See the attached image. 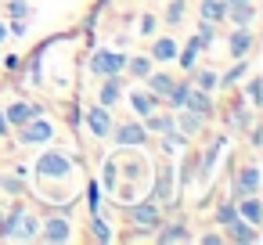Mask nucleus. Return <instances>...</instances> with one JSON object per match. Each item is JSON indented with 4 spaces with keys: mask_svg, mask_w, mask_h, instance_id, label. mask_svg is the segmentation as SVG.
I'll return each mask as SVG.
<instances>
[{
    "mask_svg": "<svg viewBox=\"0 0 263 245\" xmlns=\"http://www.w3.org/2000/svg\"><path fill=\"white\" fill-rule=\"evenodd\" d=\"M245 72H249V62H245V58H238V65H234L231 72H223V76L216 80V87H223V90H231V87H234V83H238V80H241Z\"/></svg>",
    "mask_w": 263,
    "mask_h": 245,
    "instance_id": "nucleus-25",
    "label": "nucleus"
},
{
    "mask_svg": "<svg viewBox=\"0 0 263 245\" xmlns=\"http://www.w3.org/2000/svg\"><path fill=\"white\" fill-rule=\"evenodd\" d=\"M90 231H94L98 241H112V231H108V223H105L98 213H90Z\"/></svg>",
    "mask_w": 263,
    "mask_h": 245,
    "instance_id": "nucleus-29",
    "label": "nucleus"
},
{
    "mask_svg": "<svg viewBox=\"0 0 263 245\" xmlns=\"http://www.w3.org/2000/svg\"><path fill=\"white\" fill-rule=\"evenodd\" d=\"M223 227H227V234H223L227 241H238V245H256V241H259V227H252V223L241 220L238 213H234Z\"/></svg>",
    "mask_w": 263,
    "mask_h": 245,
    "instance_id": "nucleus-5",
    "label": "nucleus"
},
{
    "mask_svg": "<svg viewBox=\"0 0 263 245\" xmlns=\"http://www.w3.org/2000/svg\"><path fill=\"white\" fill-rule=\"evenodd\" d=\"M202 51H205V44H202L198 36H191V40H187V47H184V51H177L180 69H187V72H191V69L198 65V54H202Z\"/></svg>",
    "mask_w": 263,
    "mask_h": 245,
    "instance_id": "nucleus-18",
    "label": "nucleus"
},
{
    "mask_svg": "<svg viewBox=\"0 0 263 245\" xmlns=\"http://www.w3.org/2000/svg\"><path fill=\"white\" fill-rule=\"evenodd\" d=\"M4 187H8V191H22V184H18L15 177H4Z\"/></svg>",
    "mask_w": 263,
    "mask_h": 245,
    "instance_id": "nucleus-39",
    "label": "nucleus"
},
{
    "mask_svg": "<svg viewBox=\"0 0 263 245\" xmlns=\"http://www.w3.org/2000/svg\"><path fill=\"white\" fill-rule=\"evenodd\" d=\"M40 241H51V245H58V241H69L72 238V223L65 220V216H51L47 223H40V234H36Z\"/></svg>",
    "mask_w": 263,
    "mask_h": 245,
    "instance_id": "nucleus-9",
    "label": "nucleus"
},
{
    "mask_svg": "<svg viewBox=\"0 0 263 245\" xmlns=\"http://www.w3.org/2000/svg\"><path fill=\"white\" fill-rule=\"evenodd\" d=\"M259 83H263L259 76H249V80H245V94H249V105H252V108L259 105Z\"/></svg>",
    "mask_w": 263,
    "mask_h": 245,
    "instance_id": "nucleus-30",
    "label": "nucleus"
},
{
    "mask_svg": "<svg viewBox=\"0 0 263 245\" xmlns=\"http://www.w3.org/2000/svg\"><path fill=\"white\" fill-rule=\"evenodd\" d=\"M26 29H29V22H26V18H15L8 33H11V36H26Z\"/></svg>",
    "mask_w": 263,
    "mask_h": 245,
    "instance_id": "nucleus-36",
    "label": "nucleus"
},
{
    "mask_svg": "<svg viewBox=\"0 0 263 245\" xmlns=\"http://www.w3.org/2000/svg\"><path fill=\"white\" fill-rule=\"evenodd\" d=\"M220 241H227V238H223V234H216V231L202 234V245H220Z\"/></svg>",
    "mask_w": 263,
    "mask_h": 245,
    "instance_id": "nucleus-38",
    "label": "nucleus"
},
{
    "mask_svg": "<svg viewBox=\"0 0 263 245\" xmlns=\"http://www.w3.org/2000/svg\"><path fill=\"white\" fill-rule=\"evenodd\" d=\"M126 213H130V223L141 227V231H155V227L162 223V213H159L155 198H148V202H141V205H130Z\"/></svg>",
    "mask_w": 263,
    "mask_h": 245,
    "instance_id": "nucleus-3",
    "label": "nucleus"
},
{
    "mask_svg": "<svg viewBox=\"0 0 263 245\" xmlns=\"http://www.w3.org/2000/svg\"><path fill=\"white\" fill-rule=\"evenodd\" d=\"M105 187H108V191L116 187V166H112V162L105 166Z\"/></svg>",
    "mask_w": 263,
    "mask_h": 245,
    "instance_id": "nucleus-37",
    "label": "nucleus"
},
{
    "mask_svg": "<svg viewBox=\"0 0 263 245\" xmlns=\"http://www.w3.org/2000/svg\"><path fill=\"white\" fill-rule=\"evenodd\" d=\"M184 108H187V112H195V116H202V119H213V112H216V105H213V94H209V90H198L195 83H191V90H187V101H184Z\"/></svg>",
    "mask_w": 263,
    "mask_h": 245,
    "instance_id": "nucleus-10",
    "label": "nucleus"
},
{
    "mask_svg": "<svg viewBox=\"0 0 263 245\" xmlns=\"http://www.w3.org/2000/svg\"><path fill=\"white\" fill-rule=\"evenodd\" d=\"M87 209H90V213L101 209V195H98V184H94V180L87 184Z\"/></svg>",
    "mask_w": 263,
    "mask_h": 245,
    "instance_id": "nucleus-34",
    "label": "nucleus"
},
{
    "mask_svg": "<svg viewBox=\"0 0 263 245\" xmlns=\"http://www.w3.org/2000/svg\"><path fill=\"white\" fill-rule=\"evenodd\" d=\"M83 123H87V130H90L94 137H108V134H112V108H105V105L98 101V105L87 108Z\"/></svg>",
    "mask_w": 263,
    "mask_h": 245,
    "instance_id": "nucleus-6",
    "label": "nucleus"
},
{
    "mask_svg": "<svg viewBox=\"0 0 263 245\" xmlns=\"http://www.w3.org/2000/svg\"><path fill=\"white\" fill-rule=\"evenodd\" d=\"M155 26H159V18H155V15H144V18H141V36H152Z\"/></svg>",
    "mask_w": 263,
    "mask_h": 245,
    "instance_id": "nucleus-35",
    "label": "nucleus"
},
{
    "mask_svg": "<svg viewBox=\"0 0 263 245\" xmlns=\"http://www.w3.org/2000/svg\"><path fill=\"white\" fill-rule=\"evenodd\" d=\"M166 191H170V169L162 166V169H159V187L152 191V198H166Z\"/></svg>",
    "mask_w": 263,
    "mask_h": 245,
    "instance_id": "nucleus-33",
    "label": "nucleus"
},
{
    "mask_svg": "<svg viewBox=\"0 0 263 245\" xmlns=\"http://www.w3.org/2000/svg\"><path fill=\"white\" fill-rule=\"evenodd\" d=\"M144 130H148V134H166V130H173V112H162V116L148 112V116H144Z\"/></svg>",
    "mask_w": 263,
    "mask_h": 245,
    "instance_id": "nucleus-21",
    "label": "nucleus"
},
{
    "mask_svg": "<svg viewBox=\"0 0 263 245\" xmlns=\"http://www.w3.org/2000/svg\"><path fill=\"white\" fill-rule=\"evenodd\" d=\"M234 213H238V209H234V198H227V202H220V209H216V223L223 227V223H227V220H231Z\"/></svg>",
    "mask_w": 263,
    "mask_h": 245,
    "instance_id": "nucleus-32",
    "label": "nucleus"
},
{
    "mask_svg": "<svg viewBox=\"0 0 263 245\" xmlns=\"http://www.w3.org/2000/svg\"><path fill=\"white\" fill-rule=\"evenodd\" d=\"M8 36H11V33H8V26H4V22H0V40H8Z\"/></svg>",
    "mask_w": 263,
    "mask_h": 245,
    "instance_id": "nucleus-42",
    "label": "nucleus"
},
{
    "mask_svg": "<svg viewBox=\"0 0 263 245\" xmlns=\"http://www.w3.org/2000/svg\"><path fill=\"white\" fill-rule=\"evenodd\" d=\"M252 18H256V4H231V8H223V22H231V26H252Z\"/></svg>",
    "mask_w": 263,
    "mask_h": 245,
    "instance_id": "nucleus-15",
    "label": "nucleus"
},
{
    "mask_svg": "<svg viewBox=\"0 0 263 245\" xmlns=\"http://www.w3.org/2000/svg\"><path fill=\"white\" fill-rule=\"evenodd\" d=\"M152 65H155V62H152L148 54H126V69H123V72H130L134 80H144V76L152 72Z\"/></svg>",
    "mask_w": 263,
    "mask_h": 245,
    "instance_id": "nucleus-20",
    "label": "nucleus"
},
{
    "mask_svg": "<svg viewBox=\"0 0 263 245\" xmlns=\"http://www.w3.org/2000/svg\"><path fill=\"white\" fill-rule=\"evenodd\" d=\"M184 11H187V4H184V0H170V4H166V26H180Z\"/></svg>",
    "mask_w": 263,
    "mask_h": 245,
    "instance_id": "nucleus-28",
    "label": "nucleus"
},
{
    "mask_svg": "<svg viewBox=\"0 0 263 245\" xmlns=\"http://www.w3.org/2000/svg\"><path fill=\"white\" fill-rule=\"evenodd\" d=\"M191 72H195V76H191V83H195L198 90H209V94H213V90H220V87H216V80H220V76H216L213 69H198V65H195Z\"/></svg>",
    "mask_w": 263,
    "mask_h": 245,
    "instance_id": "nucleus-23",
    "label": "nucleus"
},
{
    "mask_svg": "<svg viewBox=\"0 0 263 245\" xmlns=\"http://www.w3.org/2000/svg\"><path fill=\"white\" fill-rule=\"evenodd\" d=\"M231 4H252V0H223V8H231Z\"/></svg>",
    "mask_w": 263,
    "mask_h": 245,
    "instance_id": "nucleus-41",
    "label": "nucleus"
},
{
    "mask_svg": "<svg viewBox=\"0 0 263 245\" xmlns=\"http://www.w3.org/2000/svg\"><path fill=\"white\" fill-rule=\"evenodd\" d=\"M198 15H202V22L220 26V22H223V0H202V4H198Z\"/></svg>",
    "mask_w": 263,
    "mask_h": 245,
    "instance_id": "nucleus-22",
    "label": "nucleus"
},
{
    "mask_svg": "<svg viewBox=\"0 0 263 245\" xmlns=\"http://www.w3.org/2000/svg\"><path fill=\"white\" fill-rule=\"evenodd\" d=\"M33 116H44V108H40V105H29V101H11L8 112H4V119H8L11 126H22V123H29Z\"/></svg>",
    "mask_w": 263,
    "mask_h": 245,
    "instance_id": "nucleus-13",
    "label": "nucleus"
},
{
    "mask_svg": "<svg viewBox=\"0 0 263 245\" xmlns=\"http://www.w3.org/2000/svg\"><path fill=\"white\" fill-rule=\"evenodd\" d=\"M159 101H162V98H155L152 90H130V105H134V112H137L141 119H144L148 112H155Z\"/></svg>",
    "mask_w": 263,
    "mask_h": 245,
    "instance_id": "nucleus-17",
    "label": "nucleus"
},
{
    "mask_svg": "<svg viewBox=\"0 0 263 245\" xmlns=\"http://www.w3.org/2000/svg\"><path fill=\"white\" fill-rule=\"evenodd\" d=\"M112 134H116V141L126 144V148H137V144L148 141V130H144L141 123H119V126H112Z\"/></svg>",
    "mask_w": 263,
    "mask_h": 245,
    "instance_id": "nucleus-12",
    "label": "nucleus"
},
{
    "mask_svg": "<svg viewBox=\"0 0 263 245\" xmlns=\"http://www.w3.org/2000/svg\"><path fill=\"white\" fill-rule=\"evenodd\" d=\"M148 58H152V62H173V58H177V40H173V36H159V40L148 47Z\"/></svg>",
    "mask_w": 263,
    "mask_h": 245,
    "instance_id": "nucleus-16",
    "label": "nucleus"
},
{
    "mask_svg": "<svg viewBox=\"0 0 263 245\" xmlns=\"http://www.w3.org/2000/svg\"><path fill=\"white\" fill-rule=\"evenodd\" d=\"M144 83H148V90H152L155 98H166V94L173 90V83H177V80H173L170 72H148V76H144Z\"/></svg>",
    "mask_w": 263,
    "mask_h": 245,
    "instance_id": "nucleus-19",
    "label": "nucleus"
},
{
    "mask_svg": "<svg viewBox=\"0 0 263 245\" xmlns=\"http://www.w3.org/2000/svg\"><path fill=\"white\" fill-rule=\"evenodd\" d=\"M187 90H191V80H177V83H173V90L166 94V101L173 105V112H177V108H184V101H187Z\"/></svg>",
    "mask_w": 263,
    "mask_h": 245,
    "instance_id": "nucleus-26",
    "label": "nucleus"
},
{
    "mask_svg": "<svg viewBox=\"0 0 263 245\" xmlns=\"http://www.w3.org/2000/svg\"><path fill=\"white\" fill-rule=\"evenodd\" d=\"M105 83L98 87V101L105 105V108H116L119 101H123V94H126V87H123V72H116V76H101Z\"/></svg>",
    "mask_w": 263,
    "mask_h": 245,
    "instance_id": "nucleus-8",
    "label": "nucleus"
},
{
    "mask_svg": "<svg viewBox=\"0 0 263 245\" xmlns=\"http://www.w3.org/2000/svg\"><path fill=\"white\" fill-rule=\"evenodd\" d=\"M87 69H90V76H116V72L126 69V54H119V51H112V47H101V51L90 54Z\"/></svg>",
    "mask_w": 263,
    "mask_h": 245,
    "instance_id": "nucleus-1",
    "label": "nucleus"
},
{
    "mask_svg": "<svg viewBox=\"0 0 263 245\" xmlns=\"http://www.w3.org/2000/svg\"><path fill=\"white\" fill-rule=\"evenodd\" d=\"M227 126L249 130V126H252V108H234V116H227Z\"/></svg>",
    "mask_w": 263,
    "mask_h": 245,
    "instance_id": "nucleus-27",
    "label": "nucleus"
},
{
    "mask_svg": "<svg viewBox=\"0 0 263 245\" xmlns=\"http://www.w3.org/2000/svg\"><path fill=\"white\" fill-rule=\"evenodd\" d=\"M11 18H29V4L26 0H8V8H4Z\"/></svg>",
    "mask_w": 263,
    "mask_h": 245,
    "instance_id": "nucleus-31",
    "label": "nucleus"
},
{
    "mask_svg": "<svg viewBox=\"0 0 263 245\" xmlns=\"http://www.w3.org/2000/svg\"><path fill=\"white\" fill-rule=\"evenodd\" d=\"M256 191H259V166L249 162V166H241V169L234 173V180H231V195L241 198V195H256Z\"/></svg>",
    "mask_w": 263,
    "mask_h": 245,
    "instance_id": "nucleus-4",
    "label": "nucleus"
},
{
    "mask_svg": "<svg viewBox=\"0 0 263 245\" xmlns=\"http://www.w3.org/2000/svg\"><path fill=\"white\" fill-rule=\"evenodd\" d=\"M227 51H231L234 62H238V58H249V51H252V33H249V26H234V33L227 36Z\"/></svg>",
    "mask_w": 263,
    "mask_h": 245,
    "instance_id": "nucleus-11",
    "label": "nucleus"
},
{
    "mask_svg": "<svg viewBox=\"0 0 263 245\" xmlns=\"http://www.w3.org/2000/svg\"><path fill=\"white\" fill-rule=\"evenodd\" d=\"M8 134H11V123L4 119V112H0V137H8Z\"/></svg>",
    "mask_w": 263,
    "mask_h": 245,
    "instance_id": "nucleus-40",
    "label": "nucleus"
},
{
    "mask_svg": "<svg viewBox=\"0 0 263 245\" xmlns=\"http://www.w3.org/2000/svg\"><path fill=\"white\" fill-rule=\"evenodd\" d=\"M234 209H238L241 220H249L252 227H259V220H263V205H259L256 195H241V198H234Z\"/></svg>",
    "mask_w": 263,
    "mask_h": 245,
    "instance_id": "nucleus-14",
    "label": "nucleus"
},
{
    "mask_svg": "<svg viewBox=\"0 0 263 245\" xmlns=\"http://www.w3.org/2000/svg\"><path fill=\"white\" fill-rule=\"evenodd\" d=\"M155 241H162V245H170V241H191V231H187L184 223H170L166 231L155 234Z\"/></svg>",
    "mask_w": 263,
    "mask_h": 245,
    "instance_id": "nucleus-24",
    "label": "nucleus"
},
{
    "mask_svg": "<svg viewBox=\"0 0 263 245\" xmlns=\"http://www.w3.org/2000/svg\"><path fill=\"white\" fill-rule=\"evenodd\" d=\"M18 141L22 144H47V141H54V126L44 119V116H33L29 123H22V134H18Z\"/></svg>",
    "mask_w": 263,
    "mask_h": 245,
    "instance_id": "nucleus-2",
    "label": "nucleus"
},
{
    "mask_svg": "<svg viewBox=\"0 0 263 245\" xmlns=\"http://www.w3.org/2000/svg\"><path fill=\"white\" fill-rule=\"evenodd\" d=\"M69 169H72V162H69V155H62V152H44V155L36 159V173H40V177H69Z\"/></svg>",
    "mask_w": 263,
    "mask_h": 245,
    "instance_id": "nucleus-7",
    "label": "nucleus"
}]
</instances>
